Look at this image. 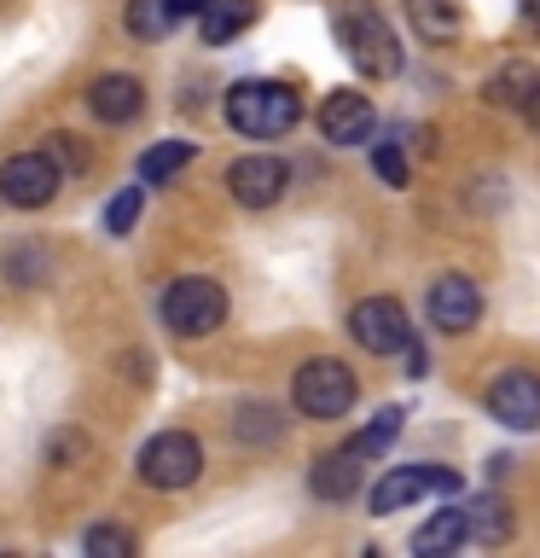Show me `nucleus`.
<instances>
[{
  "label": "nucleus",
  "instance_id": "26",
  "mask_svg": "<svg viewBox=\"0 0 540 558\" xmlns=\"http://www.w3.org/2000/svg\"><path fill=\"white\" fill-rule=\"evenodd\" d=\"M372 169H378L390 186H407V157H401V146H378V151H372Z\"/></svg>",
  "mask_w": 540,
  "mask_h": 558
},
{
  "label": "nucleus",
  "instance_id": "18",
  "mask_svg": "<svg viewBox=\"0 0 540 558\" xmlns=\"http://www.w3.org/2000/svg\"><path fill=\"white\" fill-rule=\"evenodd\" d=\"M407 17H413V29L425 35V41H453L459 24H465L459 0H407Z\"/></svg>",
  "mask_w": 540,
  "mask_h": 558
},
{
  "label": "nucleus",
  "instance_id": "9",
  "mask_svg": "<svg viewBox=\"0 0 540 558\" xmlns=\"http://www.w3.org/2000/svg\"><path fill=\"white\" fill-rule=\"evenodd\" d=\"M425 308H430V326L435 331L459 338V331H470V326L482 320V291H477V279H465V274H442L430 286Z\"/></svg>",
  "mask_w": 540,
  "mask_h": 558
},
{
  "label": "nucleus",
  "instance_id": "21",
  "mask_svg": "<svg viewBox=\"0 0 540 558\" xmlns=\"http://www.w3.org/2000/svg\"><path fill=\"white\" fill-rule=\"evenodd\" d=\"M174 24V7L169 0H128V29L139 41H157V35H169Z\"/></svg>",
  "mask_w": 540,
  "mask_h": 558
},
{
  "label": "nucleus",
  "instance_id": "29",
  "mask_svg": "<svg viewBox=\"0 0 540 558\" xmlns=\"http://www.w3.org/2000/svg\"><path fill=\"white\" fill-rule=\"evenodd\" d=\"M169 7H174V17H181V12H204L209 0H169Z\"/></svg>",
  "mask_w": 540,
  "mask_h": 558
},
{
  "label": "nucleus",
  "instance_id": "4",
  "mask_svg": "<svg viewBox=\"0 0 540 558\" xmlns=\"http://www.w3.org/2000/svg\"><path fill=\"white\" fill-rule=\"evenodd\" d=\"M198 471H204V448L186 430H157L139 448V477L151 488H186V483H198Z\"/></svg>",
  "mask_w": 540,
  "mask_h": 558
},
{
  "label": "nucleus",
  "instance_id": "1",
  "mask_svg": "<svg viewBox=\"0 0 540 558\" xmlns=\"http://www.w3.org/2000/svg\"><path fill=\"white\" fill-rule=\"evenodd\" d=\"M226 122L244 140H279L303 122V99L291 94L285 82H238L226 94Z\"/></svg>",
  "mask_w": 540,
  "mask_h": 558
},
{
  "label": "nucleus",
  "instance_id": "30",
  "mask_svg": "<svg viewBox=\"0 0 540 558\" xmlns=\"http://www.w3.org/2000/svg\"><path fill=\"white\" fill-rule=\"evenodd\" d=\"M523 111H529V117L540 122V87H535V99H529V105H523Z\"/></svg>",
  "mask_w": 540,
  "mask_h": 558
},
{
  "label": "nucleus",
  "instance_id": "17",
  "mask_svg": "<svg viewBox=\"0 0 540 558\" xmlns=\"http://www.w3.org/2000/svg\"><path fill=\"white\" fill-rule=\"evenodd\" d=\"M250 0H209L198 12V29H204V47H226L238 29H250Z\"/></svg>",
  "mask_w": 540,
  "mask_h": 558
},
{
  "label": "nucleus",
  "instance_id": "7",
  "mask_svg": "<svg viewBox=\"0 0 540 558\" xmlns=\"http://www.w3.org/2000/svg\"><path fill=\"white\" fill-rule=\"evenodd\" d=\"M348 331H355V343L366 349V355H401L413 338L407 326V308L395 303V296H366V303H355V314H348Z\"/></svg>",
  "mask_w": 540,
  "mask_h": 558
},
{
  "label": "nucleus",
  "instance_id": "6",
  "mask_svg": "<svg viewBox=\"0 0 540 558\" xmlns=\"http://www.w3.org/2000/svg\"><path fill=\"white\" fill-rule=\"evenodd\" d=\"M425 495H459V477L442 465H395V471H383L378 488H372V512L378 518L407 512V506L425 500Z\"/></svg>",
  "mask_w": 540,
  "mask_h": 558
},
{
  "label": "nucleus",
  "instance_id": "28",
  "mask_svg": "<svg viewBox=\"0 0 540 558\" xmlns=\"http://www.w3.org/2000/svg\"><path fill=\"white\" fill-rule=\"evenodd\" d=\"M523 17H529V29L540 35V0H523Z\"/></svg>",
  "mask_w": 540,
  "mask_h": 558
},
{
  "label": "nucleus",
  "instance_id": "11",
  "mask_svg": "<svg viewBox=\"0 0 540 558\" xmlns=\"http://www.w3.org/2000/svg\"><path fill=\"white\" fill-rule=\"evenodd\" d=\"M488 413H494L505 430H535L540 425V378L523 373V366L500 373L488 384Z\"/></svg>",
  "mask_w": 540,
  "mask_h": 558
},
{
  "label": "nucleus",
  "instance_id": "13",
  "mask_svg": "<svg viewBox=\"0 0 540 558\" xmlns=\"http://www.w3.org/2000/svg\"><path fill=\"white\" fill-rule=\"evenodd\" d=\"M360 477H366V453L348 442L338 453H326V460H314L308 471V488L320 500H348V495H360Z\"/></svg>",
  "mask_w": 540,
  "mask_h": 558
},
{
  "label": "nucleus",
  "instance_id": "23",
  "mask_svg": "<svg viewBox=\"0 0 540 558\" xmlns=\"http://www.w3.org/2000/svg\"><path fill=\"white\" fill-rule=\"evenodd\" d=\"M233 430L244 436V442H279V430H285V425H279V413L268 408V401H244Z\"/></svg>",
  "mask_w": 540,
  "mask_h": 558
},
{
  "label": "nucleus",
  "instance_id": "2",
  "mask_svg": "<svg viewBox=\"0 0 540 558\" xmlns=\"http://www.w3.org/2000/svg\"><path fill=\"white\" fill-rule=\"evenodd\" d=\"M221 320H226V291L216 286V279L181 274L163 291V326L174 331V338H209Z\"/></svg>",
  "mask_w": 540,
  "mask_h": 558
},
{
  "label": "nucleus",
  "instance_id": "16",
  "mask_svg": "<svg viewBox=\"0 0 540 558\" xmlns=\"http://www.w3.org/2000/svg\"><path fill=\"white\" fill-rule=\"evenodd\" d=\"M535 87H540V70L535 64H505V70H494V76H488V105H505V111H523V105L535 99Z\"/></svg>",
  "mask_w": 540,
  "mask_h": 558
},
{
  "label": "nucleus",
  "instance_id": "27",
  "mask_svg": "<svg viewBox=\"0 0 540 558\" xmlns=\"http://www.w3.org/2000/svg\"><path fill=\"white\" fill-rule=\"evenodd\" d=\"M52 163H70V169H82L87 163V157H82V146H76V134H59V140H52Z\"/></svg>",
  "mask_w": 540,
  "mask_h": 558
},
{
  "label": "nucleus",
  "instance_id": "3",
  "mask_svg": "<svg viewBox=\"0 0 540 558\" xmlns=\"http://www.w3.org/2000/svg\"><path fill=\"white\" fill-rule=\"evenodd\" d=\"M291 401H296V413H308V418H343L355 408V373H348L343 361L320 355V361L296 366Z\"/></svg>",
  "mask_w": 540,
  "mask_h": 558
},
{
  "label": "nucleus",
  "instance_id": "22",
  "mask_svg": "<svg viewBox=\"0 0 540 558\" xmlns=\"http://www.w3.org/2000/svg\"><path fill=\"white\" fill-rule=\"evenodd\" d=\"M82 553L87 558H134V535L122 530V523H94V530L82 535Z\"/></svg>",
  "mask_w": 540,
  "mask_h": 558
},
{
  "label": "nucleus",
  "instance_id": "8",
  "mask_svg": "<svg viewBox=\"0 0 540 558\" xmlns=\"http://www.w3.org/2000/svg\"><path fill=\"white\" fill-rule=\"evenodd\" d=\"M52 192H59V163L47 151H17L0 163V198L12 209H41L52 204Z\"/></svg>",
  "mask_w": 540,
  "mask_h": 558
},
{
  "label": "nucleus",
  "instance_id": "10",
  "mask_svg": "<svg viewBox=\"0 0 540 558\" xmlns=\"http://www.w3.org/2000/svg\"><path fill=\"white\" fill-rule=\"evenodd\" d=\"M226 186H233V198L244 209H268V204L285 198L291 169L279 163V157H268V151H250V157H238V163L226 169Z\"/></svg>",
  "mask_w": 540,
  "mask_h": 558
},
{
  "label": "nucleus",
  "instance_id": "25",
  "mask_svg": "<svg viewBox=\"0 0 540 558\" xmlns=\"http://www.w3.org/2000/svg\"><path fill=\"white\" fill-rule=\"evenodd\" d=\"M139 204H146V192L139 186H122L111 204H105V233L122 239V233H134V221H139Z\"/></svg>",
  "mask_w": 540,
  "mask_h": 558
},
{
  "label": "nucleus",
  "instance_id": "20",
  "mask_svg": "<svg viewBox=\"0 0 540 558\" xmlns=\"http://www.w3.org/2000/svg\"><path fill=\"white\" fill-rule=\"evenodd\" d=\"M465 518H470V541H505V535H512V512H505L494 495H482Z\"/></svg>",
  "mask_w": 540,
  "mask_h": 558
},
{
  "label": "nucleus",
  "instance_id": "19",
  "mask_svg": "<svg viewBox=\"0 0 540 558\" xmlns=\"http://www.w3.org/2000/svg\"><path fill=\"white\" fill-rule=\"evenodd\" d=\"M186 163H192V140H163V146H151L146 157H139V181L163 186V181H174Z\"/></svg>",
  "mask_w": 540,
  "mask_h": 558
},
{
  "label": "nucleus",
  "instance_id": "12",
  "mask_svg": "<svg viewBox=\"0 0 540 558\" xmlns=\"http://www.w3.org/2000/svg\"><path fill=\"white\" fill-rule=\"evenodd\" d=\"M372 129H378V111L366 94H355V87H338V94L320 105V134L331 146H366Z\"/></svg>",
  "mask_w": 540,
  "mask_h": 558
},
{
  "label": "nucleus",
  "instance_id": "24",
  "mask_svg": "<svg viewBox=\"0 0 540 558\" xmlns=\"http://www.w3.org/2000/svg\"><path fill=\"white\" fill-rule=\"evenodd\" d=\"M401 418H407V413H401V408H383V413L372 418V425H366V430L355 436V448L366 453V460H378V453H383V448H390L395 436H401Z\"/></svg>",
  "mask_w": 540,
  "mask_h": 558
},
{
  "label": "nucleus",
  "instance_id": "15",
  "mask_svg": "<svg viewBox=\"0 0 540 558\" xmlns=\"http://www.w3.org/2000/svg\"><path fill=\"white\" fill-rule=\"evenodd\" d=\"M465 541H470V518L459 512V506H447V512H435L430 523H418V530H413V553H425V558L459 553Z\"/></svg>",
  "mask_w": 540,
  "mask_h": 558
},
{
  "label": "nucleus",
  "instance_id": "5",
  "mask_svg": "<svg viewBox=\"0 0 540 558\" xmlns=\"http://www.w3.org/2000/svg\"><path fill=\"white\" fill-rule=\"evenodd\" d=\"M343 47H348V59H355V70H366L372 82H383V76H395V70H401L395 29L383 24L378 12H366V7L343 17Z\"/></svg>",
  "mask_w": 540,
  "mask_h": 558
},
{
  "label": "nucleus",
  "instance_id": "14",
  "mask_svg": "<svg viewBox=\"0 0 540 558\" xmlns=\"http://www.w3.org/2000/svg\"><path fill=\"white\" fill-rule=\"evenodd\" d=\"M87 105H94L99 122H134L139 111H146V87H139L134 76H99L94 87H87Z\"/></svg>",
  "mask_w": 540,
  "mask_h": 558
}]
</instances>
